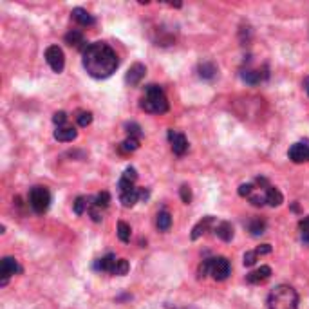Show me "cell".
<instances>
[{
    "label": "cell",
    "instance_id": "f546056e",
    "mask_svg": "<svg viewBox=\"0 0 309 309\" xmlns=\"http://www.w3.org/2000/svg\"><path fill=\"white\" fill-rule=\"evenodd\" d=\"M76 121H78L80 127H87V125L92 123V114L87 112V110H81V112H78V116H76Z\"/></svg>",
    "mask_w": 309,
    "mask_h": 309
},
{
    "label": "cell",
    "instance_id": "6da1fadb",
    "mask_svg": "<svg viewBox=\"0 0 309 309\" xmlns=\"http://www.w3.org/2000/svg\"><path fill=\"white\" fill-rule=\"evenodd\" d=\"M118 65H120V60H118L116 51L103 42H94L85 47L83 67L96 80L109 78L112 73H116Z\"/></svg>",
    "mask_w": 309,
    "mask_h": 309
},
{
    "label": "cell",
    "instance_id": "f35d334b",
    "mask_svg": "<svg viewBox=\"0 0 309 309\" xmlns=\"http://www.w3.org/2000/svg\"><path fill=\"white\" fill-rule=\"evenodd\" d=\"M299 228H300V233H306V232H309V215L300 221V223H299Z\"/></svg>",
    "mask_w": 309,
    "mask_h": 309
},
{
    "label": "cell",
    "instance_id": "4dcf8cb0",
    "mask_svg": "<svg viewBox=\"0 0 309 309\" xmlns=\"http://www.w3.org/2000/svg\"><path fill=\"white\" fill-rule=\"evenodd\" d=\"M127 132H129L130 138H136V140H141V138H143L141 127L138 123H127Z\"/></svg>",
    "mask_w": 309,
    "mask_h": 309
},
{
    "label": "cell",
    "instance_id": "52a82bcc",
    "mask_svg": "<svg viewBox=\"0 0 309 309\" xmlns=\"http://www.w3.org/2000/svg\"><path fill=\"white\" fill-rule=\"evenodd\" d=\"M288 155L293 163H304V161H309V141H302V143L291 145Z\"/></svg>",
    "mask_w": 309,
    "mask_h": 309
},
{
    "label": "cell",
    "instance_id": "74e56055",
    "mask_svg": "<svg viewBox=\"0 0 309 309\" xmlns=\"http://www.w3.org/2000/svg\"><path fill=\"white\" fill-rule=\"evenodd\" d=\"M208 273H210V259H206V260H203V264L199 266V277L201 279H205Z\"/></svg>",
    "mask_w": 309,
    "mask_h": 309
},
{
    "label": "cell",
    "instance_id": "30bf717a",
    "mask_svg": "<svg viewBox=\"0 0 309 309\" xmlns=\"http://www.w3.org/2000/svg\"><path fill=\"white\" fill-rule=\"evenodd\" d=\"M145 73H147V69H145L143 64H134L132 67L129 69V73H127V76H125V81L129 85H138L141 80L145 78Z\"/></svg>",
    "mask_w": 309,
    "mask_h": 309
},
{
    "label": "cell",
    "instance_id": "5b68a950",
    "mask_svg": "<svg viewBox=\"0 0 309 309\" xmlns=\"http://www.w3.org/2000/svg\"><path fill=\"white\" fill-rule=\"evenodd\" d=\"M232 273V266H230L226 257H214L210 259V275L215 280H226Z\"/></svg>",
    "mask_w": 309,
    "mask_h": 309
},
{
    "label": "cell",
    "instance_id": "836d02e7",
    "mask_svg": "<svg viewBox=\"0 0 309 309\" xmlns=\"http://www.w3.org/2000/svg\"><path fill=\"white\" fill-rule=\"evenodd\" d=\"M118 188H120V194H125V192L134 190V183H130V181H127V179H123V177H121L120 183H118Z\"/></svg>",
    "mask_w": 309,
    "mask_h": 309
},
{
    "label": "cell",
    "instance_id": "603a6c76",
    "mask_svg": "<svg viewBox=\"0 0 309 309\" xmlns=\"http://www.w3.org/2000/svg\"><path fill=\"white\" fill-rule=\"evenodd\" d=\"M170 226H172V215L166 210H163V212L157 214V228L161 232H166V230H170Z\"/></svg>",
    "mask_w": 309,
    "mask_h": 309
},
{
    "label": "cell",
    "instance_id": "d6a6232c",
    "mask_svg": "<svg viewBox=\"0 0 309 309\" xmlns=\"http://www.w3.org/2000/svg\"><path fill=\"white\" fill-rule=\"evenodd\" d=\"M257 257H259V255H257V251H246L244 253V260H242V262H244V266H253L255 262H257Z\"/></svg>",
    "mask_w": 309,
    "mask_h": 309
},
{
    "label": "cell",
    "instance_id": "e0dca14e",
    "mask_svg": "<svg viewBox=\"0 0 309 309\" xmlns=\"http://www.w3.org/2000/svg\"><path fill=\"white\" fill-rule=\"evenodd\" d=\"M120 201H121V205H123L125 208H132V206L140 201V190L134 188V190H130V192L120 194Z\"/></svg>",
    "mask_w": 309,
    "mask_h": 309
},
{
    "label": "cell",
    "instance_id": "ac0fdd59",
    "mask_svg": "<svg viewBox=\"0 0 309 309\" xmlns=\"http://www.w3.org/2000/svg\"><path fill=\"white\" fill-rule=\"evenodd\" d=\"M65 44H69L71 47H78V49H81L83 44H85V38H83V35H81L80 31L73 29L65 35Z\"/></svg>",
    "mask_w": 309,
    "mask_h": 309
},
{
    "label": "cell",
    "instance_id": "d4e9b609",
    "mask_svg": "<svg viewBox=\"0 0 309 309\" xmlns=\"http://www.w3.org/2000/svg\"><path fill=\"white\" fill-rule=\"evenodd\" d=\"M242 80H244L246 83H249V85H257L260 80H262V75H260V71L248 69V71L242 73Z\"/></svg>",
    "mask_w": 309,
    "mask_h": 309
},
{
    "label": "cell",
    "instance_id": "484cf974",
    "mask_svg": "<svg viewBox=\"0 0 309 309\" xmlns=\"http://www.w3.org/2000/svg\"><path fill=\"white\" fill-rule=\"evenodd\" d=\"M118 237H120L121 242H129L130 240V226L125 221L118 223Z\"/></svg>",
    "mask_w": 309,
    "mask_h": 309
},
{
    "label": "cell",
    "instance_id": "60d3db41",
    "mask_svg": "<svg viewBox=\"0 0 309 309\" xmlns=\"http://www.w3.org/2000/svg\"><path fill=\"white\" fill-rule=\"evenodd\" d=\"M155 309H192V308H179V306H174V304H161L159 308Z\"/></svg>",
    "mask_w": 309,
    "mask_h": 309
},
{
    "label": "cell",
    "instance_id": "ffe728a7",
    "mask_svg": "<svg viewBox=\"0 0 309 309\" xmlns=\"http://www.w3.org/2000/svg\"><path fill=\"white\" fill-rule=\"evenodd\" d=\"M248 230L251 232V235L259 237V235H262L266 232V221L259 219V217H253V219L248 223Z\"/></svg>",
    "mask_w": 309,
    "mask_h": 309
},
{
    "label": "cell",
    "instance_id": "7a4b0ae2",
    "mask_svg": "<svg viewBox=\"0 0 309 309\" xmlns=\"http://www.w3.org/2000/svg\"><path fill=\"white\" fill-rule=\"evenodd\" d=\"M269 309H299V293L288 284H280L271 289L268 297Z\"/></svg>",
    "mask_w": 309,
    "mask_h": 309
},
{
    "label": "cell",
    "instance_id": "e575fe53",
    "mask_svg": "<svg viewBox=\"0 0 309 309\" xmlns=\"http://www.w3.org/2000/svg\"><path fill=\"white\" fill-rule=\"evenodd\" d=\"M253 192H255L253 185H249V183L239 186V195H240V197H249V195L253 194Z\"/></svg>",
    "mask_w": 309,
    "mask_h": 309
},
{
    "label": "cell",
    "instance_id": "9a60e30c",
    "mask_svg": "<svg viewBox=\"0 0 309 309\" xmlns=\"http://www.w3.org/2000/svg\"><path fill=\"white\" fill-rule=\"evenodd\" d=\"M116 262H118V259H116L112 253H109V255H105L103 259H98V262H96V269H98V271H103V273H112V271H114Z\"/></svg>",
    "mask_w": 309,
    "mask_h": 309
},
{
    "label": "cell",
    "instance_id": "8d00e7d4",
    "mask_svg": "<svg viewBox=\"0 0 309 309\" xmlns=\"http://www.w3.org/2000/svg\"><path fill=\"white\" fill-rule=\"evenodd\" d=\"M53 121H55V125H58V127H65V121H67V114H65L64 110H60V112H56V114L53 116Z\"/></svg>",
    "mask_w": 309,
    "mask_h": 309
},
{
    "label": "cell",
    "instance_id": "2e32d148",
    "mask_svg": "<svg viewBox=\"0 0 309 309\" xmlns=\"http://www.w3.org/2000/svg\"><path fill=\"white\" fill-rule=\"evenodd\" d=\"M282 201H284V195H282V192L279 188H275V186H268L266 188V203L269 206H280Z\"/></svg>",
    "mask_w": 309,
    "mask_h": 309
},
{
    "label": "cell",
    "instance_id": "d590c367",
    "mask_svg": "<svg viewBox=\"0 0 309 309\" xmlns=\"http://www.w3.org/2000/svg\"><path fill=\"white\" fill-rule=\"evenodd\" d=\"M123 179L130 181V183H136V179H138V174H136V168H132V166H129V168L125 170L123 175H121Z\"/></svg>",
    "mask_w": 309,
    "mask_h": 309
},
{
    "label": "cell",
    "instance_id": "ab89813d",
    "mask_svg": "<svg viewBox=\"0 0 309 309\" xmlns=\"http://www.w3.org/2000/svg\"><path fill=\"white\" fill-rule=\"evenodd\" d=\"M257 251V255H266V253H271V246L269 244H262V246H259V248L255 249Z\"/></svg>",
    "mask_w": 309,
    "mask_h": 309
},
{
    "label": "cell",
    "instance_id": "cb8c5ba5",
    "mask_svg": "<svg viewBox=\"0 0 309 309\" xmlns=\"http://www.w3.org/2000/svg\"><path fill=\"white\" fill-rule=\"evenodd\" d=\"M138 147H140V140H136V138H130L129 136V138L120 145V152L121 154H129V152L138 150Z\"/></svg>",
    "mask_w": 309,
    "mask_h": 309
},
{
    "label": "cell",
    "instance_id": "1f68e13d",
    "mask_svg": "<svg viewBox=\"0 0 309 309\" xmlns=\"http://www.w3.org/2000/svg\"><path fill=\"white\" fill-rule=\"evenodd\" d=\"M179 195H181V201L185 203V205H190L192 203V190H190L188 185H183L179 188Z\"/></svg>",
    "mask_w": 309,
    "mask_h": 309
},
{
    "label": "cell",
    "instance_id": "ba28073f",
    "mask_svg": "<svg viewBox=\"0 0 309 309\" xmlns=\"http://www.w3.org/2000/svg\"><path fill=\"white\" fill-rule=\"evenodd\" d=\"M18 271H22V268L18 266V262H16V259H13V257H5V259H2V264H0V275H2V286L7 284V279L9 277H13L15 273H18Z\"/></svg>",
    "mask_w": 309,
    "mask_h": 309
},
{
    "label": "cell",
    "instance_id": "b9f144b4",
    "mask_svg": "<svg viewBox=\"0 0 309 309\" xmlns=\"http://www.w3.org/2000/svg\"><path fill=\"white\" fill-rule=\"evenodd\" d=\"M300 237H302V240H304V242H308V244H309V232H306V233H300Z\"/></svg>",
    "mask_w": 309,
    "mask_h": 309
},
{
    "label": "cell",
    "instance_id": "83f0119b",
    "mask_svg": "<svg viewBox=\"0 0 309 309\" xmlns=\"http://www.w3.org/2000/svg\"><path fill=\"white\" fill-rule=\"evenodd\" d=\"M248 199L253 206H264L266 205V192H253Z\"/></svg>",
    "mask_w": 309,
    "mask_h": 309
},
{
    "label": "cell",
    "instance_id": "7bdbcfd3",
    "mask_svg": "<svg viewBox=\"0 0 309 309\" xmlns=\"http://www.w3.org/2000/svg\"><path fill=\"white\" fill-rule=\"evenodd\" d=\"M306 90H308V94H309V78L306 80Z\"/></svg>",
    "mask_w": 309,
    "mask_h": 309
},
{
    "label": "cell",
    "instance_id": "277c9868",
    "mask_svg": "<svg viewBox=\"0 0 309 309\" xmlns=\"http://www.w3.org/2000/svg\"><path fill=\"white\" fill-rule=\"evenodd\" d=\"M29 205L36 214L47 212L51 205V194L45 186H33L29 192Z\"/></svg>",
    "mask_w": 309,
    "mask_h": 309
},
{
    "label": "cell",
    "instance_id": "7c38bea8",
    "mask_svg": "<svg viewBox=\"0 0 309 309\" xmlns=\"http://www.w3.org/2000/svg\"><path fill=\"white\" fill-rule=\"evenodd\" d=\"M76 136H78V132H76L75 127H67V125H65V127H58V129L55 130V140L62 141V143L76 140Z\"/></svg>",
    "mask_w": 309,
    "mask_h": 309
},
{
    "label": "cell",
    "instance_id": "8fae6325",
    "mask_svg": "<svg viewBox=\"0 0 309 309\" xmlns=\"http://www.w3.org/2000/svg\"><path fill=\"white\" fill-rule=\"evenodd\" d=\"M269 275H271V268L269 266H260L259 269H255V271L246 275V280L249 284H260V282L269 279Z\"/></svg>",
    "mask_w": 309,
    "mask_h": 309
},
{
    "label": "cell",
    "instance_id": "3957f363",
    "mask_svg": "<svg viewBox=\"0 0 309 309\" xmlns=\"http://www.w3.org/2000/svg\"><path fill=\"white\" fill-rule=\"evenodd\" d=\"M141 107L152 114H165L168 110V100H166L165 92L159 85H147L145 98L141 100Z\"/></svg>",
    "mask_w": 309,
    "mask_h": 309
},
{
    "label": "cell",
    "instance_id": "d6986e66",
    "mask_svg": "<svg viewBox=\"0 0 309 309\" xmlns=\"http://www.w3.org/2000/svg\"><path fill=\"white\" fill-rule=\"evenodd\" d=\"M212 223H214V217H210V215H208V217H205L203 221H199V223L194 226V230H192V240L199 239L201 235H203L206 230H208V226L212 225Z\"/></svg>",
    "mask_w": 309,
    "mask_h": 309
},
{
    "label": "cell",
    "instance_id": "9c48e42d",
    "mask_svg": "<svg viewBox=\"0 0 309 309\" xmlns=\"http://www.w3.org/2000/svg\"><path fill=\"white\" fill-rule=\"evenodd\" d=\"M168 138H170V145H172V152H174L175 155H185L186 150H188V141H186L185 134L170 130Z\"/></svg>",
    "mask_w": 309,
    "mask_h": 309
},
{
    "label": "cell",
    "instance_id": "4316f807",
    "mask_svg": "<svg viewBox=\"0 0 309 309\" xmlns=\"http://www.w3.org/2000/svg\"><path fill=\"white\" fill-rule=\"evenodd\" d=\"M129 260L127 259H118V262H116V266H114V271H112V275H127L129 273Z\"/></svg>",
    "mask_w": 309,
    "mask_h": 309
},
{
    "label": "cell",
    "instance_id": "f1b7e54d",
    "mask_svg": "<svg viewBox=\"0 0 309 309\" xmlns=\"http://www.w3.org/2000/svg\"><path fill=\"white\" fill-rule=\"evenodd\" d=\"M73 210H75L76 215H81L87 210V197H76L75 203H73Z\"/></svg>",
    "mask_w": 309,
    "mask_h": 309
},
{
    "label": "cell",
    "instance_id": "44dd1931",
    "mask_svg": "<svg viewBox=\"0 0 309 309\" xmlns=\"http://www.w3.org/2000/svg\"><path fill=\"white\" fill-rule=\"evenodd\" d=\"M215 75H217V69H215L214 64H210V62H203L199 65V76L203 80H214Z\"/></svg>",
    "mask_w": 309,
    "mask_h": 309
},
{
    "label": "cell",
    "instance_id": "5bb4252c",
    "mask_svg": "<svg viewBox=\"0 0 309 309\" xmlns=\"http://www.w3.org/2000/svg\"><path fill=\"white\" fill-rule=\"evenodd\" d=\"M71 15H73V18H75V20L78 22V24H80V25H85V27H87V25H94V24H96L94 16L90 15L89 11L81 9V7H75Z\"/></svg>",
    "mask_w": 309,
    "mask_h": 309
},
{
    "label": "cell",
    "instance_id": "7402d4cb",
    "mask_svg": "<svg viewBox=\"0 0 309 309\" xmlns=\"http://www.w3.org/2000/svg\"><path fill=\"white\" fill-rule=\"evenodd\" d=\"M87 201H89L90 205H96L98 208H107L110 203V195H109V192H100V194L94 195V197H87Z\"/></svg>",
    "mask_w": 309,
    "mask_h": 309
},
{
    "label": "cell",
    "instance_id": "4fadbf2b",
    "mask_svg": "<svg viewBox=\"0 0 309 309\" xmlns=\"http://www.w3.org/2000/svg\"><path fill=\"white\" fill-rule=\"evenodd\" d=\"M215 235H217L221 240L230 242V240L233 239V226L230 225L228 221H221L219 225L215 226Z\"/></svg>",
    "mask_w": 309,
    "mask_h": 309
},
{
    "label": "cell",
    "instance_id": "8992f818",
    "mask_svg": "<svg viewBox=\"0 0 309 309\" xmlns=\"http://www.w3.org/2000/svg\"><path fill=\"white\" fill-rule=\"evenodd\" d=\"M45 60L49 64V67L55 73H62L65 67V55L64 51L58 47V45H49L47 49H45Z\"/></svg>",
    "mask_w": 309,
    "mask_h": 309
}]
</instances>
